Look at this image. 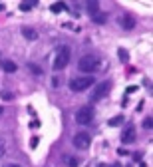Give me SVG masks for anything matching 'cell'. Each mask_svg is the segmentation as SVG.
I'll return each mask as SVG.
<instances>
[{
	"label": "cell",
	"instance_id": "30bf717a",
	"mask_svg": "<svg viewBox=\"0 0 153 167\" xmlns=\"http://www.w3.org/2000/svg\"><path fill=\"white\" fill-rule=\"evenodd\" d=\"M86 10L90 16H96L100 14V2H96V0H90V2H86Z\"/></svg>",
	"mask_w": 153,
	"mask_h": 167
},
{
	"label": "cell",
	"instance_id": "8fae6325",
	"mask_svg": "<svg viewBox=\"0 0 153 167\" xmlns=\"http://www.w3.org/2000/svg\"><path fill=\"white\" fill-rule=\"evenodd\" d=\"M0 66H2V70H4L6 74H14V72H18V66H16L12 60H2V64H0Z\"/></svg>",
	"mask_w": 153,
	"mask_h": 167
},
{
	"label": "cell",
	"instance_id": "ffe728a7",
	"mask_svg": "<svg viewBox=\"0 0 153 167\" xmlns=\"http://www.w3.org/2000/svg\"><path fill=\"white\" fill-rule=\"evenodd\" d=\"M38 143H40V139H38L36 135H34V137H32V139H30V147H32V149H34V147H36V145H38Z\"/></svg>",
	"mask_w": 153,
	"mask_h": 167
},
{
	"label": "cell",
	"instance_id": "7c38bea8",
	"mask_svg": "<svg viewBox=\"0 0 153 167\" xmlns=\"http://www.w3.org/2000/svg\"><path fill=\"white\" fill-rule=\"evenodd\" d=\"M123 120H125L123 115H116V117H111V120L107 121V125L109 127H117V125H121V123H123Z\"/></svg>",
	"mask_w": 153,
	"mask_h": 167
},
{
	"label": "cell",
	"instance_id": "8992f818",
	"mask_svg": "<svg viewBox=\"0 0 153 167\" xmlns=\"http://www.w3.org/2000/svg\"><path fill=\"white\" fill-rule=\"evenodd\" d=\"M72 143H74V147H78V149H87L91 145V135L86 133V131H78L72 137Z\"/></svg>",
	"mask_w": 153,
	"mask_h": 167
},
{
	"label": "cell",
	"instance_id": "6da1fadb",
	"mask_svg": "<svg viewBox=\"0 0 153 167\" xmlns=\"http://www.w3.org/2000/svg\"><path fill=\"white\" fill-rule=\"evenodd\" d=\"M70 58H72V50H70V46H66V44L58 46L56 56H54V62H52V68L54 70H64L70 64Z\"/></svg>",
	"mask_w": 153,
	"mask_h": 167
},
{
	"label": "cell",
	"instance_id": "484cf974",
	"mask_svg": "<svg viewBox=\"0 0 153 167\" xmlns=\"http://www.w3.org/2000/svg\"><path fill=\"white\" fill-rule=\"evenodd\" d=\"M2 10H4V4H0V12H2Z\"/></svg>",
	"mask_w": 153,
	"mask_h": 167
},
{
	"label": "cell",
	"instance_id": "cb8c5ba5",
	"mask_svg": "<svg viewBox=\"0 0 153 167\" xmlns=\"http://www.w3.org/2000/svg\"><path fill=\"white\" fill-rule=\"evenodd\" d=\"M4 167H20V165H16V163H6Z\"/></svg>",
	"mask_w": 153,
	"mask_h": 167
},
{
	"label": "cell",
	"instance_id": "9c48e42d",
	"mask_svg": "<svg viewBox=\"0 0 153 167\" xmlns=\"http://www.w3.org/2000/svg\"><path fill=\"white\" fill-rule=\"evenodd\" d=\"M22 36H24L26 40L34 42V40H38V30H34L32 26H22Z\"/></svg>",
	"mask_w": 153,
	"mask_h": 167
},
{
	"label": "cell",
	"instance_id": "7a4b0ae2",
	"mask_svg": "<svg viewBox=\"0 0 153 167\" xmlns=\"http://www.w3.org/2000/svg\"><path fill=\"white\" fill-rule=\"evenodd\" d=\"M100 64H101L100 56L87 54V56H84L78 62V70H80V72H84V76H91V72H96V70L100 68Z\"/></svg>",
	"mask_w": 153,
	"mask_h": 167
},
{
	"label": "cell",
	"instance_id": "2e32d148",
	"mask_svg": "<svg viewBox=\"0 0 153 167\" xmlns=\"http://www.w3.org/2000/svg\"><path fill=\"white\" fill-rule=\"evenodd\" d=\"M91 20H94V22H96V24H106V20H107V16L100 12V14H96V16H91Z\"/></svg>",
	"mask_w": 153,
	"mask_h": 167
},
{
	"label": "cell",
	"instance_id": "ac0fdd59",
	"mask_svg": "<svg viewBox=\"0 0 153 167\" xmlns=\"http://www.w3.org/2000/svg\"><path fill=\"white\" fill-rule=\"evenodd\" d=\"M143 127H145V129H151V127H153V117H147V120L143 121Z\"/></svg>",
	"mask_w": 153,
	"mask_h": 167
},
{
	"label": "cell",
	"instance_id": "ba28073f",
	"mask_svg": "<svg viewBox=\"0 0 153 167\" xmlns=\"http://www.w3.org/2000/svg\"><path fill=\"white\" fill-rule=\"evenodd\" d=\"M119 24H121L125 30H133L135 28V18L131 14H123L121 18H119Z\"/></svg>",
	"mask_w": 153,
	"mask_h": 167
},
{
	"label": "cell",
	"instance_id": "5b68a950",
	"mask_svg": "<svg viewBox=\"0 0 153 167\" xmlns=\"http://www.w3.org/2000/svg\"><path fill=\"white\" fill-rule=\"evenodd\" d=\"M96 117V111L91 106H84L80 107L78 111H76V123H80V125H87V123H91Z\"/></svg>",
	"mask_w": 153,
	"mask_h": 167
},
{
	"label": "cell",
	"instance_id": "4fadbf2b",
	"mask_svg": "<svg viewBox=\"0 0 153 167\" xmlns=\"http://www.w3.org/2000/svg\"><path fill=\"white\" fill-rule=\"evenodd\" d=\"M36 4H38L36 0H30V2H20V10H22V12H28V10H32Z\"/></svg>",
	"mask_w": 153,
	"mask_h": 167
},
{
	"label": "cell",
	"instance_id": "3957f363",
	"mask_svg": "<svg viewBox=\"0 0 153 167\" xmlns=\"http://www.w3.org/2000/svg\"><path fill=\"white\" fill-rule=\"evenodd\" d=\"M94 84H96L94 76H80V78L70 80V90L72 91H86V90H90Z\"/></svg>",
	"mask_w": 153,
	"mask_h": 167
},
{
	"label": "cell",
	"instance_id": "603a6c76",
	"mask_svg": "<svg viewBox=\"0 0 153 167\" xmlns=\"http://www.w3.org/2000/svg\"><path fill=\"white\" fill-rule=\"evenodd\" d=\"M133 91H137V86H129L127 88V94H133Z\"/></svg>",
	"mask_w": 153,
	"mask_h": 167
},
{
	"label": "cell",
	"instance_id": "7402d4cb",
	"mask_svg": "<svg viewBox=\"0 0 153 167\" xmlns=\"http://www.w3.org/2000/svg\"><path fill=\"white\" fill-rule=\"evenodd\" d=\"M4 153H6V147H4V143L2 141H0V157H2V155Z\"/></svg>",
	"mask_w": 153,
	"mask_h": 167
},
{
	"label": "cell",
	"instance_id": "44dd1931",
	"mask_svg": "<svg viewBox=\"0 0 153 167\" xmlns=\"http://www.w3.org/2000/svg\"><path fill=\"white\" fill-rule=\"evenodd\" d=\"M12 98H14L12 94H6V91H4V94H2V100H4V101H6V100H12Z\"/></svg>",
	"mask_w": 153,
	"mask_h": 167
},
{
	"label": "cell",
	"instance_id": "5bb4252c",
	"mask_svg": "<svg viewBox=\"0 0 153 167\" xmlns=\"http://www.w3.org/2000/svg\"><path fill=\"white\" fill-rule=\"evenodd\" d=\"M50 10H52L54 14H60L62 10H66V4H64V2H54L52 6H50Z\"/></svg>",
	"mask_w": 153,
	"mask_h": 167
},
{
	"label": "cell",
	"instance_id": "d6986e66",
	"mask_svg": "<svg viewBox=\"0 0 153 167\" xmlns=\"http://www.w3.org/2000/svg\"><path fill=\"white\" fill-rule=\"evenodd\" d=\"M119 58H121V62H127V52H125L123 48L119 50Z\"/></svg>",
	"mask_w": 153,
	"mask_h": 167
},
{
	"label": "cell",
	"instance_id": "9a60e30c",
	"mask_svg": "<svg viewBox=\"0 0 153 167\" xmlns=\"http://www.w3.org/2000/svg\"><path fill=\"white\" fill-rule=\"evenodd\" d=\"M64 163L68 167H78V159L72 157V155H64Z\"/></svg>",
	"mask_w": 153,
	"mask_h": 167
},
{
	"label": "cell",
	"instance_id": "277c9868",
	"mask_svg": "<svg viewBox=\"0 0 153 167\" xmlns=\"http://www.w3.org/2000/svg\"><path fill=\"white\" fill-rule=\"evenodd\" d=\"M96 88H91L90 91V100L91 101H100L101 98H106V96L109 94V90H111V82L109 80H106V82H100V84H94Z\"/></svg>",
	"mask_w": 153,
	"mask_h": 167
},
{
	"label": "cell",
	"instance_id": "e0dca14e",
	"mask_svg": "<svg viewBox=\"0 0 153 167\" xmlns=\"http://www.w3.org/2000/svg\"><path fill=\"white\" fill-rule=\"evenodd\" d=\"M28 68L32 70V74H34V76H42V68H40V66H36V64H28Z\"/></svg>",
	"mask_w": 153,
	"mask_h": 167
},
{
	"label": "cell",
	"instance_id": "52a82bcc",
	"mask_svg": "<svg viewBox=\"0 0 153 167\" xmlns=\"http://www.w3.org/2000/svg\"><path fill=\"white\" fill-rule=\"evenodd\" d=\"M133 139H135V127H133V123H127L123 129V133H121V143H133Z\"/></svg>",
	"mask_w": 153,
	"mask_h": 167
},
{
	"label": "cell",
	"instance_id": "d4e9b609",
	"mask_svg": "<svg viewBox=\"0 0 153 167\" xmlns=\"http://www.w3.org/2000/svg\"><path fill=\"white\" fill-rule=\"evenodd\" d=\"M2 114H4V107H2V106H0V115H2Z\"/></svg>",
	"mask_w": 153,
	"mask_h": 167
}]
</instances>
